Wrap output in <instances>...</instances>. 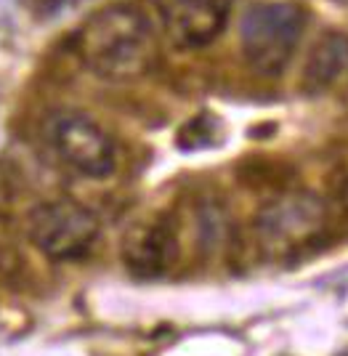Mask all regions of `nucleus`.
<instances>
[{
    "label": "nucleus",
    "mask_w": 348,
    "mask_h": 356,
    "mask_svg": "<svg viewBox=\"0 0 348 356\" xmlns=\"http://www.w3.org/2000/svg\"><path fill=\"white\" fill-rule=\"evenodd\" d=\"M75 54L91 74L131 83L154 70L160 45L149 16L133 3H112L91 14L75 32Z\"/></svg>",
    "instance_id": "f257e3e1"
},
{
    "label": "nucleus",
    "mask_w": 348,
    "mask_h": 356,
    "mask_svg": "<svg viewBox=\"0 0 348 356\" xmlns=\"http://www.w3.org/2000/svg\"><path fill=\"white\" fill-rule=\"evenodd\" d=\"M258 250L276 264L317 252L330 237V210L314 192L295 189L260 205L253 221Z\"/></svg>",
    "instance_id": "f03ea898"
},
{
    "label": "nucleus",
    "mask_w": 348,
    "mask_h": 356,
    "mask_svg": "<svg viewBox=\"0 0 348 356\" xmlns=\"http://www.w3.org/2000/svg\"><path fill=\"white\" fill-rule=\"evenodd\" d=\"M308 11L298 0H253L240 22V45L245 61L263 77H279L290 67Z\"/></svg>",
    "instance_id": "7ed1b4c3"
},
{
    "label": "nucleus",
    "mask_w": 348,
    "mask_h": 356,
    "mask_svg": "<svg viewBox=\"0 0 348 356\" xmlns=\"http://www.w3.org/2000/svg\"><path fill=\"white\" fill-rule=\"evenodd\" d=\"M48 152L75 176L101 181L117 168V147L104 128L77 109H56L43 120Z\"/></svg>",
    "instance_id": "20e7f679"
},
{
    "label": "nucleus",
    "mask_w": 348,
    "mask_h": 356,
    "mask_svg": "<svg viewBox=\"0 0 348 356\" xmlns=\"http://www.w3.org/2000/svg\"><path fill=\"white\" fill-rule=\"evenodd\" d=\"M27 234L32 245L51 261H77L85 258L101 234L99 218L77 200H48L30 210Z\"/></svg>",
    "instance_id": "39448f33"
},
{
    "label": "nucleus",
    "mask_w": 348,
    "mask_h": 356,
    "mask_svg": "<svg viewBox=\"0 0 348 356\" xmlns=\"http://www.w3.org/2000/svg\"><path fill=\"white\" fill-rule=\"evenodd\" d=\"M170 45L197 51L226 30L231 0H149Z\"/></svg>",
    "instance_id": "423d86ee"
},
{
    "label": "nucleus",
    "mask_w": 348,
    "mask_h": 356,
    "mask_svg": "<svg viewBox=\"0 0 348 356\" xmlns=\"http://www.w3.org/2000/svg\"><path fill=\"white\" fill-rule=\"evenodd\" d=\"M179 232L167 216L133 223L122 237V264L136 277H163L179 261Z\"/></svg>",
    "instance_id": "0eeeda50"
},
{
    "label": "nucleus",
    "mask_w": 348,
    "mask_h": 356,
    "mask_svg": "<svg viewBox=\"0 0 348 356\" xmlns=\"http://www.w3.org/2000/svg\"><path fill=\"white\" fill-rule=\"evenodd\" d=\"M348 70V38L340 32L324 35L303 70V88L308 93H324Z\"/></svg>",
    "instance_id": "6e6552de"
},
{
    "label": "nucleus",
    "mask_w": 348,
    "mask_h": 356,
    "mask_svg": "<svg viewBox=\"0 0 348 356\" xmlns=\"http://www.w3.org/2000/svg\"><path fill=\"white\" fill-rule=\"evenodd\" d=\"M218 131H221L218 120L210 115H199L197 120L183 125V131L179 134V144L183 149H205L218 141Z\"/></svg>",
    "instance_id": "1a4fd4ad"
},
{
    "label": "nucleus",
    "mask_w": 348,
    "mask_h": 356,
    "mask_svg": "<svg viewBox=\"0 0 348 356\" xmlns=\"http://www.w3.org/2000/svg\"><path fill=\"white\" fill-rule=\"evenodd\" d=\"M11 202H14V192H11V181L6 178V173L0 170V218L8 213L11 208Z\"/></svg>",
    "instance_id": "9d476101"
},
{
    "label": "nucleus",
    "mask_w": 348,
    "mask_h": 356,
    "mask_svg": "<svg viewBox=\"0 0 348 356\" xmlns=\"http://www.w3.org/2000/svg\"><path fill=\"white\" fill-rule=\"evenodd\" d=\"M340 210H343V221L348 226V181L340 186Z\"/></svg>",
    "instance_id": "9b49d317"
},
{
    "label": "nucleus",
    "mask_w": 348,
    "mask_h": 356,
    "mask_svg": "<svg viewBox=\"0 0 348 356\" xmlns=\"http://www.w3.org/2000/svg\"><path fill=\"white\" fill-rule=\"evenodd\" d=\"M338 6H343V8H348V0H335Z\"/></svg>",
    "instance_id": "f8f14e48"
}]
</instances>
